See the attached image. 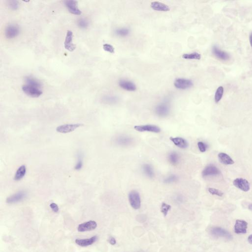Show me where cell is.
I'll return each instance as SVG.
<instances>
[{"label":"cell","mask_w":252,"mask_h":252,"mask_svg":"<svg viewBox=\"0 0 252 252\" xmlns=\"http://www.w3.org/2000/svg\"><path fill=\"white\" fill-rule=\"evenodd\" d=\"M41 84L26 83L22 87V91L28 96L32 98H38L42 95L41 89Z\"/></svg>","instance_id":"cell-1"},{"label":"cell","mask_w":252,"mask_h":252,"mask_svg":"<svg viewBox=\"0 0 252 252\" xmlns=\"http://www.w3.org/2000/svg\"><path fill=\"white\" fill-rule=\"evenodd\" d=\"M129 202L131 206L134 209H138L141 206V199L140 194L137 191L133 190L129 194Z\"/></svg>","instance_id":"cell-2"},{"label":"cell","mask_w":252,"mask_h":252,"mask_svg":"<svg viewBox=\"0 0 252 252\" xmlns=\"http://www.w3.org/2000/svg\"><path fill=\"white\" fill-rule=\"evenodd\" d=\"M20 33V29L17 25L10 24L6 27L5 30V37L8 39H12L17 37Z\"/></svg>","instance_id":"cell-3"},{"label":"cell","mask_w":252,"mask_h":252,"mask_svg":"<svg viewBox=\"0 0 252 252\" xmlns=\"http://www.w3.org/2000/svg\"><path fill=\"white\" fill-rule=\"evenodd\" d=\"M210 233L212 235L216 237H223L228 239H231L232 238V235L229 232L224 229L223 228L218 226L212 228L210 229Z\"/></svg>","instance_id":"cell-4"},{"label":"cell","mask_w":252,"mask_h":252,"mask_svg":"<svg viewBox=\"0 0 252 252\" xmlns=\"http://www.w3.org/2000/svg\"><path fill=\"white\" fill-rule=\"evenodd\" d=\"M83 124H69L61 125L57 127L56 131L62 134H67L73 132L78 128L83 126Z\"/></svg>","instance_id":"cell-5"},{"label":"cell","mask_w":252,"mask_h":252,"mask_svg":"<svg viewBox=\"0 0 252 252\" xmlns=\"http://www.w3.org/2000/svg\"><path fill=\"white\" fill-rule=\"evenodd\" d=\"M174 85L179 89L185 90L192 87L193 82L192 80L188 79L177 78L174 82Z\"/></svg>","instance_id":"cell-6"},{"label":"cell","mask_w":252,"mask_h":252,"mask_svg":"<svg viewBox=\"0 0 252 252\" xmlns=\"http://www.w3.org/2000/svg\"><path fill=\"white\" fill-rule=\"evenodd\" d=\"M65 5L68 9V11L71 14L74 15H80L81 14L82 12L78 7V2L76 1H66Z\"/></svg>","instance_id":"cell-7"},{"label":"cell","mask_w":252,"mask_h":252,"mask_svg":"<svg viewBox=\"0 0 252 252\" xmlns=\"http://www.w3.org/2000/svg\"><path fill=\"white\" fill-rule=\"evenodd\" d=\"M170 105L167 103H160L155 108V112L156 114L161 117L167 116L170 113Z\"/></svg>","instance_id":"cell-8"},{"label":"cell","mask_w":252,"mask_h":252,"mask_svg":"<svg viewBox=\"0 0 252 252\" xmlns=\"http://www.w3.org/2000/svg\"><path fill=\"white\" fill-rule=\"evenodd\" d=\"M233 184L236 188L245 192L249 191L250 189L249 182L244 178H236L233 181Z\"/></svg>","instance_id":"cell-9"},{"label":"cell","mask_w":252,"mask_h":252,"mask_svg":"<svg viewBox=\"0 0 252 252\" xmlns=\"http://www.w3.org/2000/svg\"><path fill=\"white\" fill-rule=\"evenodd\" d=\"M134 129L138 132H149L151 133H159L161 129L159 127L154 125H145L135 126Z\"/></svg>","instance_id":"cell-10"},{"label":"cell","mask_w":252,"mask_h":252,"mask_svg":"<svg viewBox=\"0 0 252 252\" xmlns=\"http://www.w3.org/2000/svg\"><path fill=\"white\" fill-rule=\"evenodd\" d=\"M73 33L72 31H68L66 36L65 41L64 42V46L65 49L70 52H72L76 48L75 45L73 44Z\"/></svg>","instance_id":"cell-11"},{"label":"cell","mask_w":252,"mask_h":252,"mask_svg":"<svg viewBox=\"0 0 252 252\" xmlns=\"http://www.w3.org/2000/svg\"><path fill=\"white\" fill-rule=\"evenodd\" d=\"M114 142L117 145L120 146H128L133 143V140L132 137L129 136L121 135L115 138Z\"/></svg>","instance_id":"cell-12"},{"label":"cell","mask_w":252,"mask_h":252,"mask_svg":"<svg viewBox=\"0 0 252 252\" xmlns=\"http://www.w3.org/2000/svg\"><path fill=\"white\" fill-rule=\"evenodd\" d=\"M27 194L24 191H20L7 198L6 202L8 204H13L19 202L26 198Z\"/></svg>","instance_id":"cell-13"},{"label":"cell","mask_w":252,"mask_h":252,"mask_svg":"<svg viewBox=\"0 0 252 252\" xmlns=\"http://www.w3.org/2000/svg\"><path fill=\"white\" fill-rule=\"evenodd\" d=\"M248 223L242 220H237L235 225V232L237 234H244L247 232Z\"/></svg>","instance_id":"cell-14"},{"label":"cell","mask_w":252,"mask_h":252,"mask_svg":"<svg viewBox=\"0 0 252 252\" xmlns=\"http://www.w3.org/2000/svg\"><path fill=\"white\" fill-rule=\"evenodd\" d=\"M221 174V171L217 167L213 164H209L205 167L202 172L203 177L215 176Z\"/></svg>","instance_id":"cell-15"},{"label":"cell","mask_w":252,"mask_h":252,"mask_svg":"<svg viewBox=\"0 0 252 252\" xmlns=\"http://www.w3.org/2000/svg\"><path fill=\"white\" fill-rule=\"evenodd\" d=\"M97 227V223L95 221H90L79 225L77 230L79 232H88L96 229Z\"/></svg>","instance_id":"cell-16"},{"label":"cell","mask_w":252,"mask_h":252,"mask_svg":"<svg viewBox=\"0 0 252 252\" xmlns=\"http://www.w3.org/2000/svg\"><path fill=\"white\" fill-rule=\"evenodd\" d=\"M118 84L121 88L127 91H134L137 90L136 84L129 80L121 79L119 80Z\"/></svg>","instance_id":"cell-17"},{"label":"cell","mask_w":252,"mask_h":252,"mask_svg":"<svg viewBox=\"0 0 252 252\" xmlns=\"http://www.w3.org/2000/svg\"><path fill=\"white\" fill-rule=\"evenodd\" d=\"M170 139L175 146L179 148L186 149L188 147V143L184 138L180 137H171Z\"/></svg>","instance_id":"cell-18"},{"label":"cell","mask_w":252,"mask_h":252,"mask_svg":"<svg viewBox=\"0 0 252 252\" xmlns=\"http://www.w3.org/2000/svg\"><path fill=\"white\" fill-rule=\"evenodd\" d=\"M151 7L152 9L157 11H170L169 6L160 2H153L151 4Z\"/></svg>","instance_id":"cell-19"},{"label":"cell","mask_w":252,"mask_h":252,"mask_svg":"<svg viewBox=\"0 0 252 252\" xmlns=\"http://www.w3.org/2000/svg\"><path fill=\"white\" fill-rule=\"evenodd\" d=\"M97 236H94L88 239H76L75 243L77 245L81 247H86L91 245L97 240Z\"/></svg>","instance_id":"cell-20"},{"label":"cell","mask_w":252,"mask_h":252,"mask_svg":"<svg viewBox=\"0 0 252 252\" xmlns=\"http://www.w3.org/2000/svg\"><path fill=\"white\" fill-rule=\"evenodd\" d=\"M218 159L222 164L225 165H231L235 164V161L232 158L225 153H220L218 154Z\"/></svg>","instance_id":"cell-21"},{"label":"cell","mask_w":252,"mask_h":252,"mask_svg":"<svg viewBox=\"0 0 252 252\" xmlns=\"http://www.w3.org/2000/svg\"><path fill=\"white\" fill-rule=\"evenodd\" d=\"M213 53L216 57L222 60H228L229 58V55L226 52L220 50L217 46H214L213 48Z\"/></svg>","instance_id":"cell-22"},{"label":"cell","mask_w":252,"mask_h":252,"mask_svg":"<svg viewBox=\"0 0 252 252\" xmlns=\"http://www.w3.org/2000/svg\"><path fill=\"white\" fill-rule=\"evenodd\" d=\"M26 173V167L25 165H22L19 167L17 170L15 175L14 177V180L17 181H18L21 180Z\"/></svg>","instance_id":"cell-23"},{"label":"cell","mask_w":252,"mask_h":252,"mask_svg":"<svg viewBox=\"0 0 252 252\" xmlns=\"http://www.w3.org/2000/svg\"><path fill=\"white\" fill-rule=\"evenodd\" d=\"M143 172L146 176L152 178L154 176V172L152 166L149 164H144L142 167Z\"/></svg>","instance_id":"cell-24"},{"label":"cell","mask_w":252,"mask_h":252,"mask_svg":"<svg viewBox=\"0 0 252 252\" xmlns=\"http://www.w3.org/2000/svg\"><path fill=\"white\" fill-rule=\"evenodd\" d=\"M168 160L171 164L176 165L178 164L180 161L179 155L176 152H171L168 155Z\"/></svg>","instance_id":"cell-25"},{"label":"cell","mask_w":252,"mask_h":252,"mask_svg":"<svg viewBox=\"0 0 252 252\" xmlns=\"http://www.w3.org/2000/svg\"><path fill=\"white\" fill-rule=\"evenodd\" d=\"M182 58L185 59H195V60H200L201 58V55L197 52H193L188 54H184L182 56Z\"/></svg>","instance_id":"cell-26"},{"label":"cell","mask_w":252,"mask_h":252,"mask_svg":"<svg viewBox=\"0 0 252 252\" xmlns=\"http://www.w3.org/2000/svg\"><path fill=\"white\" fill-rule=\"evenodd\" d=\"M224 93V88L222 86H220L216 91L215 94V100L216 103H218L222 98Z\"/></svg>","instance_id":"cell-27"},{"label":"cell","mask_w":252,"mask_h":252,"mask_svg":"<svg viewBox=\"0 0 252 252\" xmlns=\"http://www.w3.org/2000/svg\"><path fill=\"white\" fill-rule=\"evenodd\" d=\"M171 207L170 205L164 203V202L162 203L161 211V213H163L164 217L167 216L168 211L171 210Z\"/></svg>","instance_id":"cell-28"},{"label":"cell","mask_w":252,"mask_h":252,"mask_svg":"<svg viewBox=\"0 0 252 252\" xmlns=\"http://www.w3.org/2000/svg\"><path fill=\"white\" fill-rule=\"evenodd\" d=\"M82 155L81 154L79 153L77 155V161L76 165L75 166V170L79 171L83 167Z\"/></svg>","instance_id":"cell-29"},{"label":"cell","mask_w":252,"mask_h":252,"mask_svg":"<svg viewBox=\"0 0 252 252\" xmlns=\"http://www.w3.org/2000/svg\"><path fill=\"white\" fill-rule=\"evenodd\" d=\"M8 6L11 10L16 11L19 8V4L18 2L17 1H8Z\"/></svg>","instance_id":"cell-30"},{"label":"cell","mask_w":252,"mask_h":252,"mask_svg":"<svg viewBox=\"0 0 252 252\" xmlns=\"http://www.w3.org/2000/svg\"><path fill=\"white\" fill-rule=\"evenodd\" d=\"M129 30L127 28H121L119 29L116 31V34L117 35L121 36V37H124L127 35L129 34Z\"/></svg>","instance_id":"cell-31"},{"label":"cell","mask_w":252,"mask_h":252,"mask_svg":"<svg viewBox=\"0 0 252 252\" xmlns=\"http://www.w3.org/2000/svg\"><path fill=\"white\" fill-rule=\"evenodd\" d=\"M208 192L210 194L213 195H217L219 197H222L224 195V193L220 190L217 189L213 188H208Z\"/></svg>","instance_id":"cell-32"},{"label":"cell","mask_w":252,"mask_h":252,"mask_svg":"<svg viewBox=\"0 0 252 252\" xmlns=\"http://www.w3.org/2000/svg\"><path fill=\"white\" fill-rule=\"evenodd\" d=\"M78 25L81 28H86L89 25V22L87 19L80 18L78 20Z\"/></svg>","instance_id":"cell-33"},{"label":"cell","mask_w":252,"mask_h":252,"mask_svg":"<svg viewBox=\"0 0 252 252\" xmlns=\"http://www.w3.org/2000/svg\"><path fill=\"white\" fill-rule=\"evenodd\" d=\"M177 180V176H176V175H174V174H172V175H170V176L167 177V178H165V179H164V183L170 184V183L175 182H176V181Z\"/></svg>","instance_id":"cell-34"},{"label":"cell","mask_w":252,"mask_h":252,"mask_svg":"<svg viewBox=\"0 0 252 252\" xmlns=\"http://www.w3.org/2000/svg\"><path fill=\"white\" fill-rule=\"evenodd\" d=\"M103 100V101L106 103H109V104H112V103L113 104V103H115L117 102V99L114 97L107 96L104 97Z\"/></svg>","instance_id":"cell-35"},{"label":"cell","mask_w":252,"mask_h":252,"mask_svg":"<svg viewBox=\"0 0 252 252\" xmlns=\"http://www.w3.org/2000/svg\"><path fill=\"white\" fill-rule=\"evenodd\" d=\"M103 48L106 51L110 53H114L115 52V49L112 45L109 44H104L103 45Z\"/></svg>","instance_id":"cell-36"},{"label":"cell","mask_w":252,"mask_h":252,"mask_svg":"<svg viewBox=\"0 0 252 252\" xmlns=\"http://www.w3.org/2000/svg\"><path fill=\"white\" fill-rule=\"evenodd\" d=\"M198 148L201 152H205L207 148V145L202 141H199L198 143Z\"/></svg>","instance_id":"cell-37"},{"label":"cell","mask_w":252,"mask_h":252,"mask_svg":"<svg viewBox=\"0 0 252 252\" xmlns=\"http://www.w3.org/2000/svg\"><path fill=\"white\" fill-rule=\"evenodd\" d=\"M50 207L52 209V210H53V211L57 213L59 211V207L57 204L55 203H51L50 204Z\"/></svg>","instance_id":"cell-38"},{"label":"cell","mask_w":252,"mask_h":252,"mask_svg":"<svg viewBox=\"0 0 252 252\" xmlns=\"http://www.w3.org/2000/svg\"><path fill=\"white\" fill-rule=\"evenodd\" d=\"M109 241L110 244L112 245H114L116 243V239L114 238V237H110L109 239Z\"/></svg>","instance_id":"cell-39"},{"label":"cell","mask_w":252,"mask_h":252,"mask_svg":"<svg viewBox=\"0 0 252 252\" xmlns=\"http://www.w3.org/2000/svg\"><path fill=\"white\" fill-rule=\"evenodd\" d=\"M248 241L250 244H251V245H252V235H250L249 236V237H248Z\"/></svg>","instance_id":"cell-40"},{"label":"cell","mask_w":252,"mask_h":252,"mask_svg":"<svg viewBox=\"0 0 252 252\" xmlns=\"http://www.w3.org/2000/svg\"><path fill=\"white\" fill-rule=\"evenodd\" d=\"M250 44H251L252 48V33H251L250 35Z\"/></svg>","instance_id":"cell-41"},{"label":"cell","mask_w":252,"mask_h":252,"mask_svg":"<svg viewBox=\"0 0 252 252\" xmlns=\"http://www.w3.org/2000/svg\"><path fill=\"white\" fill-rule=\"evenodd\" d=\"M248 208H249V209H250V210H252V204H250L249 206L248 207Z\"/></svg>","instance_id":"cell-42"}]
</instances>
